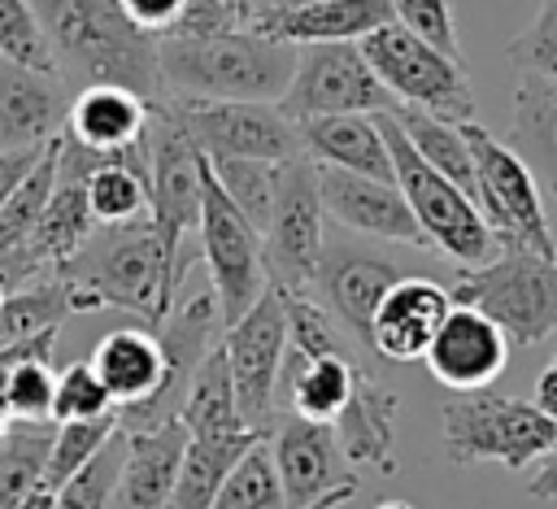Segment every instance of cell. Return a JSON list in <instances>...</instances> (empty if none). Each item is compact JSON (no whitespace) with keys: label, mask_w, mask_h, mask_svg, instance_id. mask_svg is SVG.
Segmentation results:
<instances>
[{"label":"cell","mask_w":557,"mask_h":509,"mask_svg":"<svg viewBox=\"0 0 557 509\" xmlns=\"http://www.w3.org/2000/svg\"><path fill=\"white\" fill-rule=\"evenodd\" d=\"M440 431L453 465L496 461L505 470H527L557 444V418H548L535 400L496 392H457L440 409Z\"/></svg>","instance_id":"5b68a950"},{"label":"cell","mask_w":557,"mask_h":509,"mask_svg":"<svg viewBox=\"0 0 557 509\" xmlns=\"http://www.w3.org/2000/svg\"><path fill=\"white\" fill-rule=\"evenodd\" d=\"M527 496H535V500H557V444L540 457V470L531 474Z\"/></svg>","instance_id":"f6af8a7d"},{"label":"cell","mask_w":557,"mask_h":509,"mask_svg":"<svg viewBox=\"0 0 557 509\" xmlns=\"http://www.w3.org/2000/svg\"><path fill=\"white\" fill-rule=\"evenodd\" d=\"M152 104L117 83H91L70 96L65 135L91 152H126L144 139Z\"/></svg>","instance_id":"cb8c5ba5"},{"label":"cell","mask_w":557,"mask_h":509,"mask_svg":"<svg viewBox=\"0 0 557 509\" xmlns=\"http://www.w3.org/2000/svg\"><path fill=\"white\" fill-rule=\"evenodd\" d=\"M178 422L187 426V435H226V431H252L244 426L239 400H235V383H231V365L222 352V339L205 352V361L196 365Z\"/></svg>","instance_id":"4dcf8cb0"},{"label":"cell","mask_w":557,"mask_h":509,"mask_svg":"<svg viewBox=\"0 0 557 509\" xmlns=\"http://www.w3.org/2000/svg\"><path fill=\"white\" fill-rule=\"evenodd\" d=\"M157 65L165 96L274 104L292 83L296 48L244 22L218 35H161Z\"/></svg>","instance_id":"3957f363"},{"label":"cell","mask_w":557,"mask_h":509,"mask_svg":"<svg viewBox=\"0 0 557 509\" xmlns=\"http://www.w3.org/2000/svg\"><path fill=\"white\" fill-rule=\"evenodd\" d=\"M122 444H126V452H122L113 509H165L170 492H174V479H178L187 426L178 418H170V422H157V426L122 431Z\"/></svg>","instance_id":"603a6c76"},{"label":"cell","mask_w":557,"mask_h":509,"mask_svg":"<svg viewBox=\"0 0 557 509\" xmlns=\"http://www.w3.org/2000/svg\"><path fill=\"white\" fill-rule=\"evenodd\" d=\"M379 126H383V139H387V157H392V183L400 187L422 239L431 252L448 257L457 270H470V265H483L492 261L500 248L483 222V213L474 209V200L448 183L444 174H435L413 148L409 139L400 135V126L392 122V113H379Z\"/></svg>","instance_id":"8992f818"},{"label":"cell","mask_w":557,"mask_h":509,"mask_svg":"<svg viewBox=\"0 0 557 509\" xmlns=\"http://www.w3.org/2000/svg\"><path fill=\"white\" fill-rule=\"evenodd\" d=\"M505 61L518 74L557 78V0H544L540 13L505 44Z\"/></svg>","instance_id":"ab89813d"},{"label":"cell","mask_w":557,"mask_h":509,"mask_svg":"<svg viewBox=\"0 0 557 509\" xmlns=\"http://www.w3.org/2000/svg\"><path fill=\"white\" fill-rule=\"evenodd\" d=\"M157 109L209 161H218V157H252V161H292V157H300L296 122H287L278 113V104L161 96Z\"/></svg>","instance_id":"9c48e42d"},{"label":"cell","mask_w":557,"mask_h":509,"mask_svg":"<svg viewBox=\"0 0 557 509\" xmlns=\"http://www.w3.org/2000/svg\"><path fill=\"white\" fill-rule=\"evenodd\" d=\"M318 191H322V209L326 218L361 239H379V244H400V248H426L405 196L396 183L387 178H370V174H352V170H335V165H318Z\"/></svg>","instance_id":"e0dca14e"},{"label":"cell","mask_w":557,"mask_h":509,"mask_svg":"<svg viewBox=\"0 0 557 509\" xmlns=\"http://www.w3.org/2000/svg\"><path fill=\"white\" fill-rule=\"evenodd\" d=\"M265 431H226V435H187L183 444V461H178V479L170 492L165 509H213L218 487L226 483L231 465L239 461V452Z\"/></svg>","instance_id":"83f0119b"},{"label":"cell","mask_w":557,"mask_h":509,"mask_svg":"<svg viewBox=\"0 0 557 509\" xmlns=\"http://www.w3.org/2000/svg\"><path fill=\"white\" fill-rule=\"evenodd\" d=\"M461 131H466V144L474 157V204H479L496 248L557 257L535 174L522 165V157L479 122H461Z\"/></svg>","instance_id":"ba28073f"},{"label":"cell","mask_w":557,"mask_h":509,"mask_svg":"<svg viewBox=\"0 0 557 509\" xmlns=\"http://www.w3.org/2000/svg\"><path fill=\"white\" fill-rule=\"evenodd\" d=\"M352 496H357V483H352V487H339V492H331L326 500H318V505H309V509H344Z\"/></svg>","instance_id":"7dc6e473"},{"label":"cell","mask_w":557,"mask_h":509,"mask_svg":"<svg viewBox=\"0 0 557 509\" xmlns=\"http://www.w3.org/2000/svg\"><path fill=\"white\" fill-rule=\"evenodd\" d=\"M17 509H52V492H48V487H39V492H35L30 500H22Z\"/></svg>","instance_id":"681fc988"},{"label":"cell","mask_w":557,"mask_h":509,"mask_svg":"<svg viewBox=\"0 0 557 509\" xmlns=\"http://www.w3.org/2000/svg\"><path fill=\"white\" fill-rule=\"evenodd\" d=\"M252 4H257V0H252Z\"/></svg>","instance_id":"11a10c76"},{"label":"cell","mask_w":557,"mask_h":509,"mask_svg":"<svg viewBox=\"0 0 557 509\" xmlns=\"http://www.w3.org/2000/svg\"><path fill=\"white\" fill-rule=\"evenodd\" d=\"M392 22L387 0H309L278 13H248V26L292 48L309 44H361L370 30Z\"/></svg>","instance_id":"7402d4cb"},{"label":"cell","mask_w":557,"mask_h":509,"mask_svg":"<svg viewBox=\"0 0 557 509\" xmlns=\"http://www.w3.org/2000/svg\"><path fill=\"white\" fill-rule=\"evenodd\" d=\"M117 4H122V13H126L144 35L161 39V35H170V30L178 26L187 0H117Z\"/></svg>","instance_id":"7bdbcfd3"},{"label":"cell","mask_w":557,"mask_h":509,"mask_svg":"<svg viewBox=\"0 0 557 509\" xmlns=\"http://www.w3.org/2000/svg\"><path fill=\"white\" fill-rule=\"evenodd\" d=\"M48 148V144H44ZM44 148H0V204L13 196V187L26 178V170L39 161Z\"/></svg>","instance_id":"ee69618b"},{"label":"cell","mask_w":557,"mask_h":509,"mask_svg":"<svg viewBox=\"0 0 557 509\" xmlns=\"http://www.w3.org/2000/svg\"><path fill=\"white\" fill-rule=\"evenodd\" d=\"M30 9L48 44L52 74L70 96L91 83H117L148 104L165 96L157 39L144 35L117 0H30Z\"/></svg>","instance_id":"6da1fadb"},{"label":"cell","mask_w":557,"mask_h":509,"mask_svg":"<svg viewBox=\"0 0 557 509\" xmlns=\"http://www.w3.org/2000/svg\"><path fill=\"white\" fill-rule=\"evenodd\" d=\"M287 122L335 117V113H387L396 100L374 78L357 44H309L296 48L287 91L274 100Z\"/></svg>","instance_id":"5bb4252c"},{"label":"cell","mask_w":557,"mask_h":509,"mask_svg":"<svg viewBox=\"0 0 557 509\" xmlns=\"http://www.w3.org/2000/svg\"><path fill=\"white\" fill-rule=\"evenodd\" d=\"M231 4H244V0H231ZM244 9H248V4H244Z\"/></svg>","instance_id":"f5cc1de1"},{"label":"cell","mask_w":557,"mask_h":509,"mask_svg":"<svg viewBox=\"0 0 557 509\" xmlns=\"http://www.w3.org/2000/svg\"><path fill=\"white\" fill-rule=\"evenodd\" d=\"M283 313H287V348L305 361L331 357V352H357V344L344 335V326L309 296V291H283Z\"/></svg>","instance_id":"d590c367"},{"label":"cell","mask_w":557,"mask_h":509,"mask_svg":"<svg viewBox=\"0 0 557 509\" xmlns=\"http://www.w3.org/2000/svg\"><path fill=\"white\" fill-rule=\"evenodd\" d=\"M209 161V157H205ZM278 165L283 161H252V157H218L209 161V174L218 178V187L226 191V200L257 226L265 231L270 204H274V187H278Z\"/></svg>","instance_id":"e575fe53"},{"label":"cell","mask_w":557,"mask_h":509,"mask_svg":"<svg viewBox=\"0 0 557 509\" xmlns=\"http://www.w3.org/2000/svg\"><path fill=\"white\" fill-rule=\"evenodd\" d=\"M113 413V396L91 370V361H74L57 370L52 387V422H83V418H104Z\"/></svg>","instance_id":"f35d334b"},{"label":"cell","mask_w":557,"mask_h":509,"mask_svg":"<svg viewBox=\"0 0 557 509\" xmlns=\"http://www.w3.org/2000/svg\"><path fill=\"white\" fill-rule=\"evenodd\" d=\"M213 509H287L283 483H278V470H274V452H270V431L257 435L239 452L226 483L218 487Z\"/></svg>","instance_id":"836d02e7"},{"label":"cell","mask_w":557,"mask_h":509,"mask_svg":"<svg viewBox=\"0 0 557 509\" xmlns=\"http://www.w3.org/2000/svg\"><path fill=\"white\" fill-rule=\"evenodd\" d=\"M222 352L231 365L235 400L244 413V426L270 431L274 422V392L283 378V357H287V313H283V291L270 283L248 313H239L231 326H222Z\"/></svg>","instance_id":"9a60e30c"},{"label":"cell","mask_w":557,"mask_h":509,"mask_svg":"<svg viewBox=\"0 0 557 509\" xmlns=\"http://www.w3.org/2000/svg\"><path fill=\"white\" fill-rule=\"evenodd\" d=\"M296 4H309V0H257L248 13H278V9H296Z\"/></svg>","instance_id":"c3c4849f"},{"label":"cell","mask_w":557,"mask_h":509,"mask_svg":"<svg viewBox=\"0 0 557 509\" xmlns=\"http://www.w3.org/2000/svg\"><path fill=\"white\" fill-rule=\"evenodd\" d=\"M244 4H248V9H252V0H244Z\"/></svg>","instance_id":"db71d44e"},{"label":"cell","mask_w":557,"mask_h":509,"mask_svg":"<svg viewBox=\"0 0 557 509\" xmlns=\"http://www.w3.org/2000/svg\"><path fill=\"white\" fill-rule=\"evenodd\" d=\"M70 87L48 74L0 57V148H44L65 131Z\"/></svg>","instance_id":"ffe728a7"},{"label":"cell","mask_w":557,"mask_h":509,"mask_svg":"<svg viewBox=\"0 0 557 509\" xmlns=\"http://www.w3.org/2000/svg\"><path fill=\"white\" fill-rule=\"evenodd\" d=\"M0 57L52 74V57H48L30 0H0Z\"/></svg>","instance_id":"60d3db41"},{"label":"cell","mask_w":557,"mask_h":509,"mask_svg":"<svg viewBox=\"0 0 557 509\" xmlns=\"http://www.w3.org/2000/svg\"><path fill=\"white\" fill-rule=\"evenodd\" d=\"M87 209L96 226H122L148 218V183H144V139L126 152H100L83 178Z\"/></svg>","instance_id":"f1b7e54d"},{"label":"cell","mask_w":557,"mask_h":509,"mask_svg":"<svg viewBox=\"0 0 557 509\" xmlns=\"http://www.w3.org/2000/svg\"><path fill=\"white\" fill-rule=\"evenodd\" d=\"M357 48L396 104L422 109L444 122H474V87L466 74V57L431 48L400 22H383Z\"/></svg>","instance_id":"52a82bcc"},{"label":"cell","mask_w":557,"mask_h":509,"mask_svg":"<svg viewBox=\"0 0 557 509\" xmlns=\"http://www.w3.org/2000/svg\"><path fill=\"white\" fill-rule=\"evenodd\" d=\"M326 244V209L318 191V165L300 152L278 165L274 204L261 231L265 274L278 291H309L318 257Z\"/></svg>","instance_id":"7c38bea8"},{"label":"cell","mask_w":557,"mask_h":509,"mask_svg":"<svg viewBox=\"0 0 557 509\" xmlns=\"http://www.w3.org/2000/svg\"><path fill=\"white\" fill-rule=\"evenodd\" d=\"M13 426V418H9V405H4V370H0V435Z\"/></svg>","instance_id":"f907efd6"},{"label":"cell","mask_w":557,"mask_h":509,"mask_svg":"<svg viewBox=\"0 0 557 509\" xmlns=\"http://www.w3.org/2000/svg\"><path fill=\"white\" fill-rule=\"evenodd\" d=\"M270 452H274V470L283 483L287 509H309V505L326 500L331 492L357 483L352 461L344 457L335 431L322 422H309L300 413H274Z\"/></svg>","instance_id":"2e32d148"},{"label":"cell","mask_w":557,"mask_h":509,"mask_svg":"<svg viewBox=\"0 0 557 509\" xmlns=\"http://www.w3.org/2000/svg\"><path fill=\"white\" fill-rule=\"evenodd\" d=\"M122 431L87 461L78 465L57 492H52V509H113V496H117V474H122Z\"/></svg>","instance_id":"74e56055"},{"label":"cell","mask_w":557,"mask_h":509,"mask_svg":"<svg viewBox=\"0 0 557 509\" xmlns=\"http://www.w3.org/2000/svg\"><path fill=\"white\" fill-rule=\"evenodd\" d=\"M91 370L113 396V413L135 409L157 396L165 378V352L152 326H117L91 348Z\"/></svg>","instance_id":"484cf974"},{"label":"cell","mask_w":557,"mask_h":509,"mask_svg":"<svg viewBox=\"0 0 557 509\" xmlns=\"http://www.w3.org/2000/svg\"><path fill=\"white\" fill-rule=\"evenodd\" d=\"M396 252H387L379 239H361L348 231H331L309 283V296L344 326V335L370 352V313L383 300V291L405 278Z\"/></svg>","instance_id":"4fadbf2b"},{"label":"cell","mask_w":557,"mask_h":509,"mask_svg":"<svg viewBox=\"0 0 557 509\" xmlns=\"http://www.w3.org/2000/svg\"><path fill=\"white\" fill-rule=\"evenodd\" d=\"M396 413H400V392L383 383L374 370H361L348 405L331 422L344 457L374 474H396Z\"/></svg>","instance_id":"44dd1931"},{"label":"cell","mask_w":557,"mask_h":509,"mask_svg":"<svg viewBox=\"0 0 557 509\" xmlns=\"http://www.w3.org/2000/svg\"><path fill=\"white\" fill-rule=\"evenodd\" d=\"M392 122L400 126V135L409 139V148L435 170L444 174L448 183H457L470 200H474V157H470V144H466V131L461 122H444V117H431L422 109H409V104H396L387 109ZM479 209V204H474Z\"/></svg>","instance_id":"1f68e13d"},{"label":"cell","mask_w":557,"mask_h":509,"mask_svg":"<svg viewBox=\"0 0 557 509\" xmlns=\"http://www.w3.org/2000/svg\"><path fill=\"white\" fill-rule=\"evenodd\" d=\"M196 248L209 270V291L218 300V318H222V326H231L270 287V274H265L261 231L226 200V191L209 174V161H205V183H200Z\"/></svg>","instance_id":"8fae6325"},{"label":"cell","mask_w":557,"mask_h":509,"mask_svg":"<svg viewBox=\"0 0 557 509\" xmlns=\"http://www.w3.org/2000/svg\"><path fill=\"white\" fill-rule=\"evenodd\" d=\"M117 435V418H83V422H52V444H48V465H44V487L57 492L78 465H87L109 439Z\"/></svg>","instance_id":"8d00e7d4"},{"label":"cell","mask_w":557,"mask_h":509,"mask_svg":"<svg viewBox=\"0 0 557 509\" xmlns=\"http://www.w3.org/2000/svg\"><path fill=\"white\" fill-rule=\"evenodd\" d=\"M509 352L513 348L496 322H487L479 309L448 305L422 361H426L431 378L444 383L448 392H487L505 374Z\"/></svg>","instance_id":"ac0fdd59"},{"label":"cell","mask_w":557,"mask_h":509,"mask_svg":"<svg viewBox=\"0 0 557 509\" xmlns=\"http://www.w3.org/2000/svg\"><path fill=\"white\" fill-rule=\"evenodd\" d=\"M366 365L357 361V352H331V357H296L292 352V370H287V413H300L309 422L331 426L339 418V409L352 396V383Z\"/></svg>","instance_id":"f546056e"},{"label":"cell","mask_w":557,"mask_h":509,"mask_svg":"<svg viewBox=\"0 0 557 509\" xmlns=\"http://www.w3.org/2000/svg\"><path fill=\"white\" fill-rule=\"evenodd\" d=\"M505 144L522 157V165L531 174H540L548 183V191L557 196V78H540V74H518L513 87V117H509V135Z\"/></svg>","instance_id":"4316f807"},{"label":"cell","mask_w":557,"mask_h":509,"mask_svg":"<svg viewBox=\"0 0 557 509\" xmlns=\"http://www.w3.org/2000/svg\"><path fill=\"white\" fill-rule=\"evenodd\" d=\"M296 135H300V152L313 165H335V170H352V174L392 183V157H387L379 113L309 117V122H296Z\"/></svg>","instance_id":"d4e9b609"},{"label":"cell","mask_w":557,"mask_h":509,"mask_svg":"<svg viewBox=\"0 0 557 509\" xmlns=\"http://www.w3.org/2000/svg\"><path fill=\"white\" fill-rule=\"evenodd\" d=\"M52 422H13L0 435V509H17L44 487Z\"/></svg>","instance_id":"d6a6232c"},{"label":"cell","mask_w":557,"mask_h":509,"mask_svg":"<svg viewBox=\"0 0 557 509\" xmlns=\"http://www.w3.org/2000/svg\"><path fill=\"white\" fill-rule=\"evenodd\" d=\"M448 296L496 322L509 348L540 344L557 331V257L500 248L492 261L457 270Z\"/></svg>","instance_id":"277c9868"},{"label":"cell","mask_w":557,"mask_h":509,"mask_svg":"<svg viewBox=\"0 0 557 509\" xmlns=\"http://www.w3.org/2000/svg\"><path fill=\"white\" fill-rule=\"evenodd\" d=\"M144 183H148V222L157 226V239L174 265V278L183 283L191 261L187 235H196V218H200L205 157L157 104L144 131Z\"/></svg>","instance_id":"30bf717a"},{"label":"cell","mask_w":557,"mask_h":509,"mask_svg":"<svg viewBox=\"0 0 557 509\" xmlns=\"http://www.w3.org/2000/svg\"><path fill=\"white\" fill-rule=\"evenodd\" d=\"M535 405H540L548 418H557V348H553L548 365H544L540 378H535Z\"/></svg>","instance_id":"bcb514c9"},{"label":"cell","mask_w":557,"mask_h":509,"mask_svg":"<svg viewBox=\"0 0 557 509\" xmlns=\"http://www.w3.org/2000/svg\"><path fill=\"white\" fill-rule=\"evenodd\" d=\"M52 274H61V283L70 287L74 313L126 309L148 326H157L170 313L183 287L148 218L122 226H96L83 239V248Z\"/></svg>","instance_id":"7a4b0ae2"},{"label":"cell","mask_w":557,"mask_h":509,"mask_svg":"<svg viewBox=\"0 0 557 509\" xmlns=\"http://www.w3.org/2000/svg\"><path fill=\"white\" fill-rule=\"evenodd\" d=\"M453 296L431 274L396 278L370 313V352L383 361H422L435 326L444 322Z\"/></svg>","instance_id":"d6986e66"},{"label":"cell","mask_w":557,"mask_h":509,"mask_svg":"<svg viewBox=\"0 0 557 509\" xmlns=\"http://www.w3.org/2000/svg\"><path fill=\"white\" fill-rule=\"evenodd\" d=\"M392 22H400L409 35L426 39L431 48L461 57V39H457V17L448 0H387Z\"/></svg>","instance_id":"b9f144b4"},{"label":"cell","mask_w":557,"mask_h":509,"mask_svg":"<svg viewBox=\"0 0 557 509\" xmlns=\"http://www.w3.org/2000/svg\"><path fill=\"white\" fill-rule=\"evenodd\" d=\"M374 509H413V505H405V500H383V505H374Z\"/></svg>","instance_id":"816d5d0a"}]
</instances>
